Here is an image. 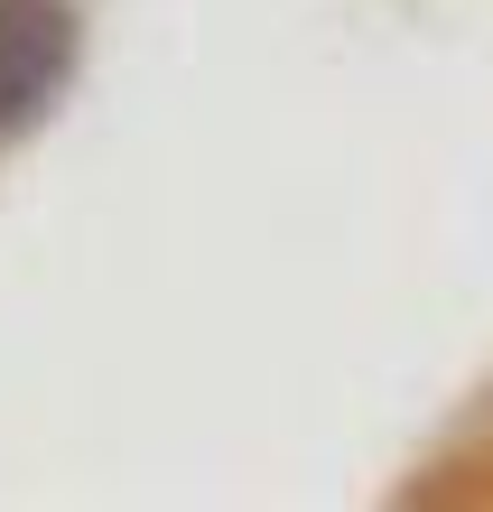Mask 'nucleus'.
I'll list each match as a JSON object with an SVG mask.
<instances>
[{"label":"nucleus","instance_id":"1","mask_svg":"<svg viewBox=\"0 0 493 512\" xmlns=\"http://www.w3.org/2000/svg\"><path fill=\"white\" fill-rule=\"evenodd\" d=\"M75 75V10L66 0H0V131L38 122Z\"/></svg>","mask_w":493,"mask_h":512}]
</instances>
